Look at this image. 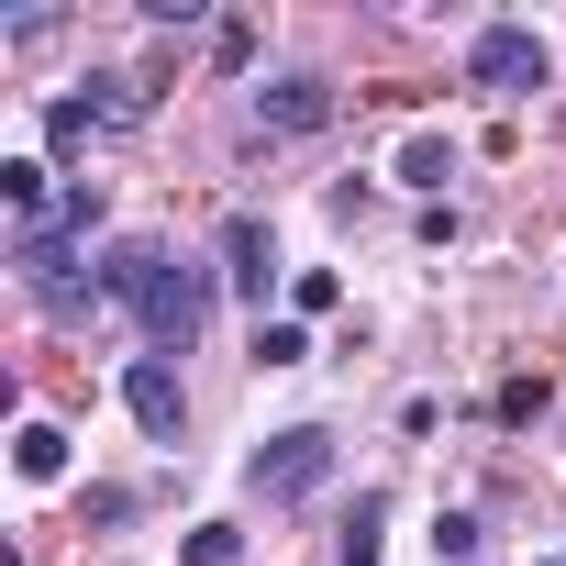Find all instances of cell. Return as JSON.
<instances>
[{
	"label": "cell",
	"mask_w": 566,
	"mask_h": 566,
	"mask_svg": "<svg viewBox=\"0 0 566 566\" xmlns=\"http://www.w3.org/2000/svg\"><path fill=\"white\" fill-rule=\"evenodd\" d=\"M211 277H222V266L167 255V277H156V290H145V312H134L156 356H189V345H200V323H211Z\"/></svg>",
	"instance_id": "cell-1"
},
{
	"label": "cell",
	"mask_w": 566,
	"mask_h": 566,
	"mask_svg": "<svg viewBox=\"0 0 566 566\" xmlns=\"http://www.w3.org/2000/svg\"><path fill=\"white\" fill-rule=\"evenodd\" d=\"M244 478H255L266 500H312V489L334 478V433H323V422H290V433H266Z\"/></svg>",
	"instance_id": "cell-2"
},
{
	"label": "cell",
	"mask_w": 566,
	"mask_h": 566,
	"mask_svg": "<svg viewBox=\"0 0 566 566\" xmlns=\"http://www.w3.org/2000/svg\"><path fill=\"white\" fill-rule=\"evenodd\" d=\"M467 78H478L489 101H522V90H544V45H533V23H478V45H467Z\"/></svg>",
	"instance_id": "cell-3"
},
{
	"label": "cell",
	"mask_w": 566,
	"mask_h": 566,
	"mask_svg": "<svg viewBox=\"0 0 566 566\" xmlns=\"http://www.w3.org/2000/svg\"><path fill=\"white\" fill-rule=\"evenodd\" d=\"M123 411H134L156 444H178V422H189V389H178V367H167V356H134V367H123Z\"/></svg>",
	"instance_id": "cell-4"
},
{
	"label": "cell",
	"mask_w": 566,
	"mask_h": 566,
	"mask_svg": "<svg viewBox=\"0 0 566 566\" xmlns=\"http://www.w3.org/2000/svg\"><path fill=\"white\" fill-rule=\"evenodd\" d=\"M167 277V244L156 233H123V244H101V277H90V301H123V312H145V290Z\"/></svg>",
	"instance_id": "cell-5"
},
{
	"label": "cell",
	"mask_w": 566,
	"mask_h": 566,
	"mask_svg": "<svg viewBox=\"0 0 566 566\" xmlns=\"http://www.w3.org/2000/svg\"><path fill=\"white\" fill-rule=\"evenodd\" d=\"M255 123H266V134H323V123H334V78H312V67L266 78V90H255Z\"/></svg>",
	"instance_id": "cell-6"
},
{
	"label": "cell",
	"mask_w": 566,
	"mask_h": 566,
	"mask_svg": "<svg viewBox=\"0 0 566 566\" xmlns=\"http://www.w3.org/2000/svg\"><path fill=\"white\" fill-rule=\"evenodd\" d=\"M222 277H233L244 301H266V290H277V244H266V222H255V211H233V222H222Z\"/></svg>",
	"instance_id": "cell-7"
},
{
	"label": "cell",
	"mask_w": 566,
	"mask_h": 566,
	"mask_svg": "<svg viewBox=\"0 0 566 566\" xmlns=\"http://www.w3.org/2000/svg\"><path fill=\"white\" fill-rule=\"evenodd\" d=\"M145 78H90V123H145Z\"/></svg>",
	"instance_id": "cell-8"
},
{
	"label": "cell",
	"mask_w": 566,
	"mask_h": 566,
	"mask_svg": "<svg viewBox=\"0 0 566 566\" xmlns=\"http://www.w3.org/2000/svg\"><path fill=\"white\" fill-rule=\"evenodd\" d=\"M12 455H23V478H67V433H56V422H23Z\"/></svg>",
	"instance_id": "cell-9"
},
{
	"label": "cell",
	"mask_w": 566,
	"mask_h": 566,
	"mask_svg": "<svg viewBox=\"0 0 566 566\" xmlns=\"http://www.w3.org/2000/svg\"><path fill=\"white\" fill-rule=\"evenodd\" d=\"M301 356H312L301 323H255V367H301Z\"/></svg>",
	"instance_id": "cell-10"
},
{
	"label": "cell",
	"mask_w": 566,
	"mask_h": 566,
	"mask_svg": "<svg viewBox=\"0 0 566 566\" xmlns=\"http://www.w3.org/2000/svg\"><path fill=\"white\" fill-rule=\"evenodd\" d=\"M378 522H389V511H378V500H356V522H345V555H334V566H378Z\"/></svg>",
	"instance_id": "cell-11"
},
{
	"label": "cell",
	"mask_w": 566,
	"mask_h": 566,
	"mask_svg": "<svg viewBox=\"0 0 566 566\" xmlns=\"http://www.w3.org/2000/svg\"><path fill=\"white\" fill-rule=\"evenodd\" d=\"M433 555H444V566H478V522L444 511V522H433Z\"/></svg>",
	"instance_id": "cell-12"
},
{
	"label": "cell",
	"mask_w": 566,
	"mask_h": 566,
	"mask_svg": "<svg viewBox=\"0 0 566 566\" xmlns=\"http://www.w3.org/2000/svg\"><path fill=\"white\" fill-rule=\"evenodd\" d=\"M211 67H255V23H222L211 34Z\"/></svg>",
	"instance_id": "cell-13"
},
{
	"label": "cell",
	"mask_w": 566,
	"mask_h": 566,
	"mask_svg": "<svg viewBox=\"0 0 566 566\" xmlns=\"http://www.w3.org/2000/svg\"><path fill=\"white\" fill-rule=\"evenodd\" d=\"M45 134H56V156H78V145H90V101H56V123H45Z\"/></svg>",
	"instance_id": "cell-14"
},
{
	"label": "cell",
	"mask_w": 566,
	"mask_h": 566,
	"mask_svg": "<svg viewBox=\"0 0 566 566\" xmlns=\"http://www.w3.org/2000/svg\"><path fill=\"white\" fill-rule=\"evenodd\" d=\"M233 555H244V544H233L222 522H211V533H189V566H233Z\"/></svg>",
	"instance_id": "cell-15"
},
{
	"label": "cell",
	"mask_w": 566,
	"mask_h": 566,
	"mask_svg": "<svg viewBox=\"0 0 566 566\" xmlns=\"http://www.w3.org/2000/svg\"><path fill=\"white\" fill-rule=\"evenodd\" d=\"M555 566H566V555H555Z\"/></svg>",
	"instance_id": "cell-16"
}]
</instances>
